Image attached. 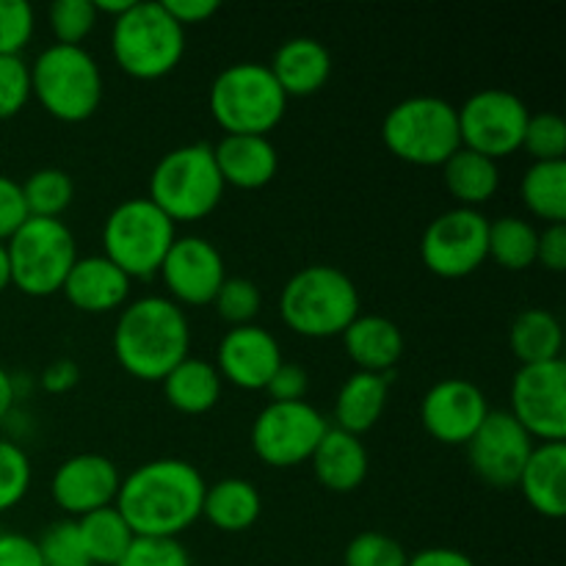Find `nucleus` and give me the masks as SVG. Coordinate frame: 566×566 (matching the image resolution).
<instances>
[{
  "instance_id": "f257e3e1",
  "label": "nucleus",
  "mask_w": 566,
  "mask_h": 566,
  "mask_svg": "<svg viewBox=\"0 0 566 566\" xmlns=\"http://www.w3.org/2000/svg\"><path fill=\"white\" fill-rule=\"evenodd\" d=\"M205 490L202 473L186 459H153L122 479L114 509L133 536L180 539L202 517Z\"/></svg>"
},
{
  "instance_id": "f03ea898",
  "label": "nucleus",
  "mask_w": 566,
  "mask_h": 566,
  "mask_svg": "<svg viewBox=\"0 0 566 566\" xmlns=\"http://www.w3.org/2000/svg\"><path fill=\"white\" fill-rule=\"evenodd\" d=\"M114 357L138 381H164L191 357V321L169 296H142L125 304L114 326Z\"/></svg>"
},
{
  "instance_id": "7ed1b4c3",
  "label": "nucleus",
  "mask_w": 566,
  "mask_h": 566,
  "mask_svg": "<svg viewBox=\"0 0 566 566\" xmlns=\"http://www.w3.org/2000/svg\"><path fill=\"white\" fill-rule=\"evenodd\" d=\"M280 315L287 329L310 340L337 337L359 315V291L335 265H307L282 287Z\"/></svg>"
},
{
  "instance_id": "20e7f679",
  "label": "nucleus",
  "mask_w": 566,
  "mask_h": 566,
  "mask_svg": "<svg viewBox=\"0 0 566 566\" xmlns=\"http://www.w3.org/2000/svg\"><path fill=\"white\" fill-rule=\"evenodd\" d=\"M111 53L125 75L160 81L171 75L186 55V31L158 0H133L130 9L111 22Z\"/></svg>"
},
{
  "instance_id": "39448f33",
  "label": "nucleus",
  "mask_w": 566,
  "mask_h": 566,
  "mask_svg": "<svg viewBox=\"0 0 566 566\" xmlns=\"http://www.w3.org/2000/svg\"><path fill=\"white\" fill-rule=\"evenodd\" d=\"M210 114L227 136H269L287 111V97L269 64L241 61L210 83Z\"/></svg>"
},
{
  "instance_id": "423d86ee",
  "label": "nucleus",
  "mask_w": 566,
  "mask_h": 566,
  "mask_svg": "<svg viewBox=\"0 0 566 566\" xmlns=\"http://www.w3.org/2000/svg\"><path fill=\"white\" fill-rule=\"evenodd\" d=\"M31 97L53 119L86 122L103 103V70L86 48L50 44L31 64Z\"/></svg>"
},
{
  "instance_id": "0eeeda50",
  "label": "nucleus",
  "mask_w": 566,
  "mask_h": 566,
  "mask_svg": "<svg viewBox=\"0 0 566 566\" xmlns=\"http://www.w3.org/2000/svg\"><path fill=\"white\" fill-rule=\"evenodd\" d=\"M224 180L210 144H186L155 164L149 177V202L164 210L175 224L199 221L219 208Z\"/></svg>"
},
{
  "instance_id": "6e6552de",
  "label": "nucleus",
  "mask_w": 566,
  "mask_h": 566,
  "mask_svg": "<svg viewBox=\"0 0 566 566\" xmlns=\"http://www.w3.org/2000/svg\"><path fill=\"white\" fill-rule=\"evenodd\" d=\"M381 142L403 164L442 166L462 149L457 108L429 94L401 99L381 122Z\"/></svg>"
},
{
  "instance_id": "1a4fd4ad",
  "label": "nucleus",
  "mask_w": 566,
  "mask_h": 566,
  "mask_svg": "<svg viewBox=\"0 0 566 566\" xmlns=\"http://www.w3.org/2000/svg\"><path fill=\"white\" fill-rule=\"evenodd\" d=\"M175 241V221L147 197L125 199L103 224V258L130 280H149L158 274Z\"/></svg>"
},
{
  "instance_id": "9d476101",
  "label": "nucleus",
  "mask_w": 566,
  "mask_h": 566,
  "mask_svg": "<svg viewBox=\"0 0 566 566\" xmlns=\"http://www.w3.org/2000/svg\"><path fill=\"white\" fill-rule=\"evenodd\" d=\"M11 285L31 298L61 293L66 274L75 265V235L61 219H28L6 241Z\"/></svg>"
},
{
  "instance_id": "9b49d317",
  "label": "nucleus",
  "mask_w": 566,
  "mask_h": 566,
  "mask_svg": "<svg viewBox=\"0 0 566 566\" xmlns=\"http://www.w3.org/2000/svg\"><path fill=\"white\" fill-rule=\"evenodd\" d=\"M528 105L506 88H481L457 108L462 147L501 160L523 149Z\"/></svg>"
},
{
  "instance_id": "f8f14e48",
  "label": "nucleus",
  "mask_w": 566,
  "mask_h": 566,
  "mask_svg": "<svg viewBox=\"0 0 566 566\" xmlns=\"http://www.w3.org/2000/svg\"><path fill=\"white\" fill-rule=\"evenodd\" d=\"M490 219L481 210L453 208L437 216L420 238V260L442 280H464L490 260Z\"/></svg>"
},
{
  "instance_id": "ddd939ff",
  "label": "nucleus",
  "mask_w": 566,
  "mask_h": 566,
  "mask_svg": "<svg viewBox=\"0 0 566 566\" xmlns=\"http://www.w3.org/2000/svg\"><path fill=\"white\" fill-rule=\"evenodd\" d=\"M326 429L329 423L313 403L271 401L252 423V451L269 468H296L310 462Z\"/></svg>"
},
{
  "instance_id": "4468645a",
  "label": "nucleus",
  "mask_w": 566,
  "mask_h": 566,
  "mask_svg": "<svg viewBox=\"0 0 566 566\" xmlns=\"http://www.w3.org/2000/svg\"><path fill=\"white\" fill-rule=\"evenodd\" d=\"M512 415L539 442L566 440V365L564 359L520 365L512 379Z\"/></svg>"
},
{
  "instance_id": "2eb2a0df",
  "label": "nucleus",
  "mask_w": 566,
  "mask_h": 566,
  "mask_svg": "<svg viewBox=\"0 0 566 566\" xmlns=\"http://www.w3.org/2000/svg\"><path fill=\"white\" fill-rule=\"evenodd\" d=\"M536 442L509 412H490L473 440L468 442V459L473 473L495 490H512L523 475L525 462Z\"/></svg>"
},
{
  "instance_id": "dca6fc26",
  "label": "nucleus",
  "mask_w": 566,
  "mask_h": 566,
  "mask_svg": "<svg viewBox=\"0 0 566 566\" xmlns=\"http://www.w3.org/2000/svg\"><path fill=\"white\" fill-rule=\"evenodd\" d=\"M490 412L484 390L459 376L437 381L420 401V423L442 446H468Z\"/></svg>"
},
{
  "instance_id": "f3484780",
  "label": "nucleus",
  "mask_w": 566,
  "mask_h": 566,
  "mask_svg": "<svg viewBox=\"0 0 566 566\" xmlns=\"http://www.w3.org/2000/svg\"><path fill=\"white\" fill-rule=\"evenodd\" d=\"M175 304L208 307L224 285L227 269L219 249L202 235L177 238L158 271Z\"/></svg>"
},
{
  "instance_id": "a211bd4d",
  "label": "nucleus",
  "mask_w": 566,
  "mask_h": 566,
  "mask_svg": "<svg viewBox=\"0 0 566 566\" xmlns=\"http://www.w3.org/2000/svg\"><path fill=\"white\" fill-rule=\"evenodd\" d=\"M119 468L103 453H75L55 468L50 497L70 520H81L97 509L114 506L119 492Z\"/></svg>"
},
{
  "instance_id": "6ab92c4d",
  "label": "nucleus",
  "mask_w": 566,
  "mask_h": 566,
  "mask_svg": "<svg viewBox=\"0 0 566 566\" xmlns=\"http://www.w3.org/2000/svg\"><path fill=\"white\" fill-rule=\"evenodd\" d=\"M282 363L280 340L258 324L232 326L216 352L221 381H230L238 390H265Z\"/></svg>"
},
{
  "instance_id": "aec40b11",
  "label": "nucleus",
  "mask_w": 566,
  "mask_h": 566,
  "mask_svg": "<svg viewBox=\"0 0 566 566\" xmlns=\"http://www.w3.org/2000/svg\"><path fill=\"white\" fill-rule=\"evenodd\" d=\"M130 276L122 274L108 258L88 254V258L75 260L61 293L81 313L103 315L125 307V302L130 298Z\"/></svg>"
},
{
  "instance_id": "412c9836",
  "label": "nucleus",
  "mask_w": 566,
  "mask_h": 566,
  "mask_svg": "<svg viewBox=\"0 0 566 566\" xmlns=\"http://www.w3.org/2000/svg\"><path fill=\"white\" fill-rule=\"evenodd\" d=\"M216 166L224 186L258 191L276 177L280 153L269 136H224L213 147Z\"/></svg>"
},
{
  "instance_id": "4be33fe9",
  "label": "nucleus",
  "mask_w": 566,
  "mask_h": 566,
  "mask_svg": "<svg viewBox=\"0 0 566 566\" xmlns=\"http://www.w3.org/2000/svg\"><path fill=\"white\" fill-rule=\"evenodd\" d=\"M285 97H313L329 83L332 55L318 39L293 36L280 44L269 64Z\"/></svg>"
},
{
  "instance_id": "5701e85b",
  "label": "nucleus",
  "mask_w": 566,
  "mask_h": 566,
  "mask_svg": "<svg viewBox=\"0 0 566 566\" xmlns=\"http://www.w3.org/2000/svg\"><path fill=\"white\" fill-rule=\"evenodd\" d=\"M313 473L324 490L337 492V495H348V492L359 490L363 481L368 479V448L359 437L348 434V431L329 426L324 440L310 457Z\"/></svg>"
},
{
  "instance_id": "b1692460",
  "label": "nucleus",
  "mask_w": 566,
  "mask_h": 566,
  "mask_svg": "<svg viewBox=\"0 0 566 566\" xmlns=\"http://www.w3.org/2000/svg\"><path fill=\"white\" fill-rule=\"evenodd\" d=\"M517 486L539 517L562 520L566 514V446L539 442L525 462Z\"/></svg>"
},
{
  "instance_id": "393cba45",
  "label": "nucleus",
  "mask_w": 566,
  "mask_h": 566,
  "mask_svg": "<svg viewBox=\"0 0 566 566\" xmlns=\"http://www.w3.org/2000/svg\"><path fill=\"white\" fill-rule=\"evenodd\" d=\"M340 337L352 363L365 374L387 376L403 357L401 329L385 315L359 313Z\"/></svg>"
},
{
  "instance_id": "a878e982",
  "label": "nucleus",
  "mask_w": 566,
  "mask_h": 566,
  "mask_svg": "<svg viewBox=\"0 0 566 566\" xmlns=\"http://www.w3.org/2000/svg\"><path fill=\"white\" fill-rule=\"evenodd\" d=\"M387 392H390L387 376L365 374V370L348 376L335 398V429L354 437H363L365 431L374 429L387 409Z\"/></svg>"
},
{
  "instance_id": "bb28decb",
  "label": "nucleus",
  "mask_w": 566,
  "mask_h": 566,
  "mask_svg": "<svg viewBox=\"0 0 566 566\" xmlns=\"http://www.w3.org/2000/svg\"><path fill=\"white\" fill-rule=\"evenodd\" d=\"M263 497L247 479H221L205 490L202 517L224 534H241L258 523Z\"/></svg>"
},
{
  "instance_id": "cd10ccee",
  "label": "nucleus",
  "mask_w": 566,
  "mask_h": 566,
  "mask_svg": "<svg viewBox=\"0 0 566 566\" xmlns=\"http://www.w3.org/2000/svg\"><path fill=\"white\" fill-rule=\"evenodd\" d=\"M164 396L180 415H205L219 403L221 376L208 359L186 357L169 370L164 381Z\"/></svg>"
},
{
  "instance_id": "c85d7f7f",
  "label": "nucleus",
  "mask_w": 566,
  "mask_h": 566,
  "mask_svg": "<svg viewBox=\"0 0 566 566\" xmlns=\"http://www.w3.org/2000/svg\"><path fill=\"white\" fill-rule=\"evenodd\" d=\"M442 180L459 208L479 210V205H486L497 193L501 169H497V160L462 147L442 164Z\"/></svg>"
},
{
  "instance_id": "c756f323",
  "label": "nucleus",
  "mask_w": 566,
  "mask_h": 566,
  "mask_svg": "<svg viewBox=\"0 0 566 566\" xmlns=\"http://www.w3.org/2000/svg\"><path fill=\"white\" fill-rule=\"evenodd\" d=\"M509 346L520 359V365H539L562 359L564 332L551 310L531 307L514 318L509 329Z\"/></svg>"
},
{
  "instance_id": "7c9ffc66",
  "label": "nucleus",
  "mask_w": 566,
  "mask_h": 566,
  "mask_svg": "<svg viewBox=\"0 0 566 566\" xmlns=\"http://www.w3.org/2000/svg\"><path fill=\"white\" fill-rule=\"evenodd\" d=\"M520 197L531 216L547 224L566 221V160L531 164L520 182Z\"/></svg>"
},
{
  "instance_id": "2f4dec72",
  "label": "nucleus",
  "mask_w": 566,
  "mask_h": 566,
  "mask_svg": "<svg viewBox=\"0 0 566 566\" xmlns=\"http://www.w3.org/2000/svg\"><path fill=\"white\" fill-rule=\"evenodd\" d=\"M75 523L92 566H116L133 542L130 525L122 520V514L114 506L97 509V512L86 514Z\"/></svg>"
},
{
  "instance_id": "473e14b6",
  "label": "nucleus",
  "mask_w": 566,
  "mask_h": 566,
  "mask_svg": "<svg viewBox=\"0 0 566 566\" xmlns=\"http://www.w3.org/2000/svg\"><path fill=\"white\" fill-rule=\"evenodd\" d=\"M536 243H539V230L520 216H503V219L490 221L486 252L501 269L525 271L536 265Z\"/></svg>"
},
{
  "instance_id": "72a5a7b5",
  "label": "nucleus",
  "mask_w": 566,
  "mask_h": 566,
  "mask_svg": "<svg viewBox=\"0 0 566 566\" xmlns=\"http://www.w3.org/2000/svg\"><path fill=\"white\" fill-rule=\"evenodd\" d=\"M28 219H61L75 199V182L64 169H39L20 182Z\"/></svg>"
},
{
  "instance_id": "f704fd0d",
  "label": "nucleus",
  "mask_w": 566,
  "mask_h": 566,
  "mask_svg": "<svg viewBox=\"0 0 566 566\" xmlns=\"http://www.w3.org/2000/svg\"><path fill=\"white\" fill-rule=\"evenodd\" d=\"M97 20L99 17L92 0H55L48 9L55 44H70V48H83Z\"/></svg>"
},
{
  "instance_id": "c9c22d12",
  "label": "nucleus",
  "mask_w": 566,
  "mask_h": 566,
  "mask_svg": "<svg viewBox=\"0 0 566 566\" xmlns=\"http://www.w3.org/2000/svg\"><path fill=\"white\" fill-rule=\"evenodd\" d=\"M213 307L221 315V321L230 324V329L232 326H249L254 324L260 307H263V296H260V287L247 276H227L224 285L216 293Z\"/></svg>"
},
{
  "instance_id": "e433bc0d",
  "label": "nucleus",
  "mask_w": 566,
  "mask_h": 566,
  "mask_svg": "<svg viewBox=\"0 0 566 566\" xmlns=\"http://www.w3.org/2000/svg\"><path fill=\"white\" fill-rule=\"evenodd\" d=\"M523 149L534 158V164H551V160H564L566 155V122L558 114L542 111L531 114L525 125Z\"/></svg>"
},
{
  "instance_id": "4c0bfd02",
  "label": "nucleus",
  "mask_w": 566,
  "mask_h": 566,
  "mask_svg": "<svg viewBox=\"0 0 566 566\" xmlns=\"http://www.w3.org/2000/svg\"><path fill=\"white\" fill-rule=\"evenodd\" d=\"M33 468L17 442L0 440V514L20 506L31 490Z\"/></svg>"
},
{
  "instance_id": "58836bf2",
  "label": "nucleus",
  "mask_w": 566,
  "mask_h": 566,
  "mask_svg": "<svg viewBox=\"0 0 566 566\" xmlns=\"http://www.w3.org/2000/svg\"><path fill=\"white\" fill-rule=\"evenodd\" d=\"M409 556L392 536L379 534V531H363L354 536L343 553L346 566H407Z\"/></svg>"
},
{
  "instance_id": "ea45409f",
  "label": "nucleus",
  "mask_w": 566,
  "mask_h": 566,
  "mask_svg": "<svg viewBox=\"0 0 566 566\" xmlns=\"http://www.w3.org/2000/svg\"><path fill=\"white\" fill-rule=\"evenodd\" d=\"M36 545L39 556H42V566H92L86 556V547L81 542V534H77L75 520L53 523Z\"/></svg>"
},
{
  "instance_id": "a19ab883",
  "label": "nucleus",
  "mask_w": 566,
  "mask_h": 566,
  "mask_svg": "<svg viewBox=\"0 0 566 566\" xmlns=\"http://www.w3.org/2000/svg\"><path fill=\"white\" fill-rule=\"evenodd\" d=\"M116 566H193L191 553L180 539L160 536H133L130 547Z\"/></svg>"
},
{
  "instance_id": "79ce46f5",
  "label": "nucleus",
  "mask_w": 566,
  "mask_h": 566,
  "mask_svg": "<svg viewBox=\"0 0 566 566\" xmlns=\"http://www.w3.org/2000/svg\"><path fill=\"white\" fill-rule=\"evenodd\" d=\"M31 99V64L22 55H0V122L14 119Z\"/></svg>"
},
{
  "instance_id": "37998d69",
  "label": "nucleus",
  "mask_w": 566,
  "mask_h": 566,
  "mask_svg": "<svg viewBox=\"0 0 566 566\" xmlns=\"http://www.w3.org/2000/svg\"><path fill=\"white\" fill-rule=\"evenodd\" d=\"M36 28L31 3L0 0V55H22Z\"/></svg>"
},
{
  "instance_id": "c03bdc74",
  "label": "nucleus",
  "mask_w": 566,
  "mask_h": 566,
  "mask_svg": "<svg viewBox=\"0 0 566 566\" xmlns=\"http://www.w3.org/2000/svg\"><path fill=\"white\" fill-rule=\"evenodd\" d=\"M28 221L25 199H22L20 182L0 175V243L9 241L17 230Z\"/></svg>"
},
{
  "instance_id": "a18cd8bd",
  "label": "nucleus",
  "mask_w": 566,
  "mask_h": 566,
  "mask_svg": "<svg viewBox=\"0 0 566 566\" xmlns=\"http://www.w3.org/2000/svg\"><path fill=\"white\" fill-rule=\"evenodd\" d=\"M310 387V376L302 365L282 363L276 368V374L271 376V381L265 385V392L271 396L274 403H291V401H304Z\"/></svg>"
},
{
  "instance_id": "49530a36",
  "label": "nucleus",
  "mask_w": 566,
  "mask_h": 566,
  "mask_svg": "<svg viewBox=\"0 0 566 566\" xmlns=\"http://www.w3.org/2000/svg\"><path fill=\"white\" fill-rule=\"evenodd\" d=\"M0 566H42L36 539L14 531L0 534Z\"/></svg>"
},
{
  "instance_id": "de8ad7c7",
  "label": "nucleus",
  "mask_w": 566,
  "mask_h": 566,
  "mask_svg": "<svg viewBox=\"0 0 566 566\" xmlns=\"http://www.w3.org/2000/svg\"><path fill=\"white\" fill-rule=\"evenodd\" d=\"M536 263L545 265L547 271L562 274L566 269V227L564 224H547L539 232V243H536Z\"/></svg>"
},
{
  "instance_id": "09e8293b",
  "label": "nucleus",
  "mask_w": 566,
  "mask_h": 566,
  "mask_svg": "<svg viewBox=\"0 0 566 566\" xmlns=\"http://www.w3.org/2000/svg\"><path fill=\"white\" fill-rule=\"evenodd\" d=\"M164 9L169 11L171 20L186 31L188 25H202L219 11L216 0H160Z\"/></svg>"
},
{
  "instance_id": "8fccbe9b",
  "label": "nucleus",
  "mask_w": 566,
  "mask_h": 566,
  "mask_svg": "<svg viewBox=\"0 0 566 566\" xmlns=\"http://www.w3.org/2000/svg\"><path fill=\"white\" fill-rule=\"evenodd\" d=\"M81 381V368H77L72 359H55V363H50L48 368L42 370V376H39V385H42L44 392H50V396H64V392H70L72 387Z\"/></svg>"
},
{
  "instance_id": "3c124183",
  "label": "nucleus",
  "mask_w": 566,
  "mask_h": 566,
  "mask_svg": "<svg viewBox=\"0 0 566 566\" xmlns=\"http://www.w3.org/2000/svg\"><path fill=\"white\" fill-rule=\"evenodd\" d=\"M407 566H475V562L457 547H426L409 556Z\"/></svg>"
},
{
  "instance_id": "603ef678",
  "label": "nucleus",
  "mask_w": 566,
  "mask_h": 566,
  "mask_svg": "<svg viewBox=\"0 0 566 566\" xmlns=\"http://www.w3.org/2000/svg\"><path fill=\"white\" fill-rule=\"evenodd\" d=\"M17 401V381L9 370L0 365V420L9 418V412L14 409Z\"/></svg>"
},
{
  "instance_id": "864d4df0",
  "label": "nucleus",
  "mask_w": 566,
  "mask_h": 566,
  "mask_svg": "<svg viewBox=\"0 0 566 566\" xmlns=\"http://www.w3.org/2000/svg\"><path fill=\"white\" fill-rule=\"evenodd\" d=\"M94 9H97V17H111V22L116 20V17L125 14L127 9H130L133 0H92Z\"/></svg>"
},
{
  "instance_id": "5fc2aeb1",
  "label": "nucleus",
  "mask_w": 566,
  "mask_h": 566,
  "mask_svg": "<svg viewBox=\"0 0 566 566\" xmlns=\"http://www.w3.org/2000/svg\"><path fill=\"white\" fill-rule=\"evenodd\" d=\"M11 287V276H9V258H6V243H0V293Z\"/></svg>"
}]
</instances>
